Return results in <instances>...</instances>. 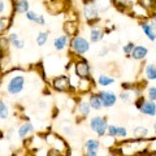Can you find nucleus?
Returning a JSON list of instances; mask_svg holds the SVG:
<instances>
[{"mask_svg": "<svg viewBox=\"0 0 156 156\" xmlns=\"http://www.w3.org/2000/svg\"><path fill=\"white\" fill-rule=\"evenodd\" d=\"M23 86H25V78L22 76H14L12 80L8 82L7 91L12 95H16L23 90Z\"/></svg>", "mask_w": 156, "mask_h": 156, "instance_id": "nucleus-1", "label": "nucleus"}, {"mask_svg": "<svg viewBox=\"0 0 156 156\" xmlns=\"http://www.w3.org/2000/svg\"><path fill=\"white\" fill-rule=\"evenodd\" d=\"M72 48L78 55H83L90 50V43L82 37H74L72 39Z\"/></svg>", "mask_w": 156, "mask_h": 156, "instance_id": "nucleus-2", "label": "nucleus"}, {"mask_svg": "<svg viewBox=\"0 0 156 156\" xmlns=\"http://www.w3.org/2000/svg\"><path fill=\"white\" fill-rule=\"evenodd\" d=\"M90 128L95 131V133L99 136H103L107 133V121L103 119V117H92L90 121Z\"/></svg>", "mask_w": 156, "mask_h": 156, "instance_id": "nucleus-3", "label": "nucleus"}, {"mask_svg": "<svg viewBox=\"0 0 156 156\" xmlns=\"http://www.w3.org/2000/svg\"><path fill=\"white\" fill-rule=\"evenodd\" d=\"M98 96H99V99L101 101V105L105 107V108H109V107L115 105L117 100L116 94L112 91H99L98 92Z\"/></svg>", "mask_w": 156, "mask_h": 156, "instance_id": "nucleus-4", "label": "nucleus"}, {"mask_svg": "<svg viewBox=\"0 0 156 156\" xmlns=\"http://www.w3.org/2000/svg\"><path fill=\"white\" fill-rule=\"evenodd\" d=\"M138 108L143 115L147 116L156 115V104L154 100H142V103H138Z\"/></svg>", "mask_w": 156, "mask_h": 156, "instance_id": "nucleus-5", "label": "nucleus"}, {"mask_svg": "<svg viewBox=\"0 0 156 156\" xmlns=\"http://www.w3.org/2000/svg\"><path fill=\"white\" fill-rule=\"evenodd\" d=\"M53 89L60 91V92H64L69 90V78L65 77V76H60V77H56L53 80Z\"/></svg>", "mask_w": 156, "mask_h": 156, "instance_id": "nucleus-6", "label": "nucleus"}, {"mask_svg": "<svg viewBox=\"0 0 156 156\" xmlns=\"http://www.w3.org/2000/svg\"><path fill=\"white\" fill-rule=\"evenodd\" d=\"M76 73L81 80H87V77L90 76V65L85 60L78 61L76 64Z\"/></svg>", "mask_w": 156, "mask_h": 156, "instance_id": "nucleus-7", "label": "nucleus"}, {"mask_svg": "<svg viewBox=\"0 0 156 156\" xmlns=\"http://www.w3.org/2000/svg\"><path fill=\"white\" fill-rule=\"evenodd\" d=\"M83 14L85 17L89 20V21H92V20L98 18V8L94 3H87L85 8H83Z\"/></svg>", "mask_w": 156, "mask_h": 156, "instance_id": "nucleus-8", "label": "nucleus"}, {"mask_svg": "<svg viewBox=\"0 0 156 156\" xmlns=\"http://www.w3.org/2000/svg\"><path fill=\"white\" fill-rule=\"evenodd\" d=\"M140 26H142L143 31L146 33V35L148 37L150 41H155L156 39V25L155 23H148V22H140Z\"/></svg>", "mask_w": 156, "mask_h": 156, "instance_id": "nucleus-9", "label": "nucleus"}, {"mask_svg": "<svg viewBox=\"0 0 156 156\" xmlns=\"http://www.w3.org/2000/svg\"><path fill=\"white\" fill-rule=\"evenodd\" d=\"M147 48H146L144 46H135L133 52H131V56H133V58H135V60H143V58L147 56Z\"/></svg>", "mask_w": 156, "mask_h": 156, "instance_id": "nucleus-10", "label": "nucleus"}, {"mask_svg": "<svg viewBox=\"0 0 156 156\" xmlns=\"http://www.w3.org/2000/svg\"><path fill=\"white\" fill-rule=\"evenodd\" d=\"M64 30L68 34V37H76V34L78 31V23L73 21H68L64 25Z\"/></svg>", "mask_w": 156, "mask_h": 156, "instance_id": "nucleus-11", "label": "nucleus"}, {"mask_svg": "<svg viewBox=\"0 0 156 156\" xmlns=\"http://www.w3.org/2000/svg\"><path fill=\"white\" fill-rule=\"evenodd\" d=\"M29 2L27 0H17L14 3V9H16L17 13H26L29 12Z\"/></svg>", "mask_w": 156, "mask_h": 156, "instance_id": "nucleus-12", "label": "nucleus"}, {"mask_svg": "<svg viewBox=\"0 0 156 156\" xmlns=\"http://www.w3.org/2000/svg\"><path fill=\"white\" fill-rule=\"evenodd\" d=\"M66 43H68V35H61V37H57L55 41H53V46H55L57 51H61L65 48Z\"/></svg>", "mask_w": 156, "mask_h": 156, "instance_id": "nucleus-13", "label": "nucleus"}, {"mask_svg": "<svg viewBox=\"0 0 156 156\" xmlns=\"http://www.w3.org/2000/svg\"><path fill=\"white\" fill-rule=\"evenodd\" d=\"M33 130H34V128H33V125L30 122L23 124L21 128H20V130H18V136H20V138H25L26 135L33 133Z\"/></svg>", "mask_w": 156, "mask_h": 156, "instance_id": "nucleus-14", "label": "nucleus"}, {"mask_svg": "<svg viewBox=\"0 0 156 156\" xmlns=\"http://www.w3.org/2000/svg\"><path fill=\"white\" fill-rule=\"evenodd\" d=\"M26 18L29 21L39 23V25H44V18H43V16H39V14L34 13V12H26Z\"/></svg>", "mask_w": 156, "mask_h": 156, "instance_id": "nucleus-15", "label": "nucleus"}, {"mask_svg": "<svg viewBox=\"0 0 156 156\" xmlns=\"http://www.w3.org/2000/svg\"><path fill=\"white\" fill-rule=\"evenodd\" d=\"M101 38H103V30L99 27H94L90 33V39L91 42H99L101 41Z\"/></svg>", "mask_w": 156, "mask_h": 156, "instance_id": "nucleus-16", "label": "nucleus"}, {"mask_svg": "<svg viewBox=\"0 0 156 156\" xmlns=\"http://www.w3.org/2000/svg\"><path fill=\"white\" fill-rule=\"evenodd\" d=\"M89 104H90V107L92 109H95V111H99V109H101V101H100V99H99V96L98 95H91L90 96V100H89Z\"/></svg>", "mask_w": 156, "mask_h": 156, "instance_id": "nucleus-17", "label": "nucleus"}, {"mask_svg": "<svg viewBox=\"0 0 156 156\" xmlns=\"http://www.w3.org/2000/svg\"><path fill=\"white\" fill-rule=\"evenodd\" d=\"M99 147H100V143H99V140H96V139H89L86 142V150L87 151H94V152H98Z\"/></svg>", "mask_w": 156, "mask_h": 156, "instance_id": "nucleus-18", "label": "nucleus"}, {"mask_svg": "<svg viewBox=\"0 0 156 156\" xmlns=\"http://www.w3.org/2000/svg\"><path fill=\"white\" fill-rule=\"evenodd\" d=\"M148 129L147 128H143V126H136L134 129V135L136 138H144V136L148 135Z\"/></svg>", "mask_w": 156, "mask_h": 156, "instance_id": "nucleus-19", "label": "nucleus"}, {"mask_svg": "<svg viewBox=\"0 0 156 156\" xmlns=\"http://www.w3.org/2000/svg\"><path fill=\"white\" fill-rule=\"evenodd\" d=\"M98 82H99L100 86H109V85L113 83L115 80L113 78H111V77H108V76L101 74V76H99V78H98Z\"/></svg>", "mask_w": 156, "mask_h": 156, "instance_id": "nucleus-20", "label": "nucleus"}, {"mask_svg": "<svg viewBox=\"0 0 156 156\" xmlns=\"http://www.w3.org/2000/svg\"><path fill=\"white\" fill-rule=\"evenodd\" d=\"M146 77L151 81H156V66L155 65H148L146 68Z\"/></svg>", "mask_w": 156, "mask_h": 156, "instance_id": "nucleus-21", "label": "nucleus"}, {"mask_svg": "<svg viewBox=\"0 0 156 156\" xmlns=\"http://www.w3.org/2000/svg\"><path fill=\"white\" fill-rule=\"evenodd\" d=\"M90 108L91 107L87 101H82V103H80V105H78V111H80V113L83 115V116H87L90 113Z\"/></svg>", "mask_w": 156, "mask_h": 156, "instance_id": "nucleus-22", "label": "nucleus"}, {"mask_svg": "<svg viewBox=\"0 0 156 156\" xmlns=\"http://www.w3.org/2000/svg\"><path fill=\"white\" fill-rule=\"evenodd\" d=\"M47 41H48V33H44V31L39 33V35L37 37V44L38 46H44L47 43Z\"/></svg>", "mask_w": 156, "mask_h": 156, "instance_id": "nucleus-23", "label": "nucleus"}, {"mask_svg": "<svg viewBox=\"0 0 156 156\" xmlns=\"http://www.w3.org/2000/svg\"><path fill=\"white\" fill-rule=\"evenodd\" d=\"M8 115H9L8 107L5 105V103H4V101L0 100V119H2V120H7Z\"/></svg>", "mask_w": 156, "mask_h": 156, "instance_id": "nucleus-24", "label": "nucleus"}, {"mask_svg": "<svg viewBox=\"0 0 156 156\" xmlns=\"http://www.w3.org/2000/svg\"><path fill=\"white\" fill-rule=\"evenodd\" d=\"M9 23H11V18L9 17H0V33H3L5 29H8Z\"/></svg>", "mask_w": 156, "mask_h": 156, "instance_id": "nucleus-25", "label": "nucleus"}, {"mask_svg": "<svg viewBox=\"0 0 156 156\" xmlns=\"http://www.w3.org/2000/svg\"><path fill=\"white\" fill-rule=\"evenodd\" d=\"M134 43L133 42H129L128 44H125L124 47H122V51H124V53H126V55H130L131 52H133V50H134Z\"/></svg>", "mask_w": 156, "mask_h": 156, "instance_id": "nucleus-26", "label": "nucleus"}, {"mask_svg": "<svg viewBox=\"0 0 156 156\" xmlns=\"http://www.w3.org/2000/svg\"><path fill=\"white\" fill-rule=\"evenodd\" d=\"M128 135V131H126L125 128H122V126H117L116 129V136H121V138H124V136Z\"/></svg>", "mask_w": 156, "mask_h": 156, "instance_id": "nucleus-27", "label": "nucleus"}, {"mask_svg": "<svg viewBox=\"0 0 156 156\" xmlns=\"http://www.w3.org/2000/svg\"><path fill=\"white\" fill-rule=\"evenodd\" d=\"M120 98L122 99L124 101H129L131 100V94H130V91H124V92H121L120 94Z\"/></svg>", "mask_w": 156, "mask_h": 156, "instance_id": "nucleus-28", "label": "nucleus"}, {"mask_svg": "<svg viewBox=\"0 0 156 156\" xmlns=\"http://www.w3.org/2000/svg\"><path fill=\"white\" fill-rule=\"evenodd\" d=\"M148 98L150 100H156V87H150L148 89Z\"/></svg>", "mask_w": 156, "mask_h": 156, "instance_id": "nucleus-29", "label": "nucleus"}, {"mask_svg": "<svg viewBox=\"0 0 156 156\" xmlns=\"http://www.w3.org/2000/svg\"><path fill=\"white\" fill-rule=\"evenodd\" d=\"M8 44H9L8 38H0V48H2V50H7Z\"/></svg>", "mask_w": 156, "mask_h": 156, "instance_id": "nucleus-30", "label": "nucleus"}, {"mask_svg": "<svg viewBox=\"0 0 156 156\" xmlns=\"http://www.w3.org/2000/svg\"><path fill=\"white\" fill-rule=\"evenodd\" d=\"M12 44H13V47L21 50V48H23V41H21V39H16L14 42H12Z\"/></svg>", "mask_w": 156, "mask_h": 156, "instance_id": "nucleus-31", "label": "nucleus"}, {"mask_svg": "<svg viewBox=\"0 0 156 156\" xmlns=\"http://www.w3.org/2000/svg\"><path fill=\"white\" fill-rule=\"evenodd\" d=\"M4 9H5V4H4L2 0H0V13H3V12H4Z\"/></svg>", "mask_w": 156, "mask_h": 156, "instance_id": "nucleus-32", "label": "nucleus"}, {"mask_svg": "<svg viewBox=\"0 0 156 156\" xmlns=\"http://www.w3.org/2000/svg\"><path fill=\"white\" fill-rule=\"evenodd\" d=\"M48 156H60V155H58L57 151L53 150V151H50V154H48Z\"/></svg>", "mask_w": 156, "mask_h": 156, "instance_id": "nucleus-33", "label": "nucleus"}, {"mask_svg": "<svg viewBox=\"0 0 156 156\" xmlns=\"http://www.w3.org/2000/svg\"><path fill=\"white\" fill-rule=\"evenodd\" d=\"M87 156H98V152H94V151H87Z\"/></svg>", "mask_w": 156, "mask_h": 156, "instance_id": "nucleus-34", "label": "nucleus"}, {"mask_svg": "<svg viewBox=\"0 0 156 156\" xmlns=\"http://www.w3.org/2000/svg\"><path fill=\"white\" fill-rule=\"evenodd\" d=\"M154 129H155V133H156V121H155V124H154Z\"/></svg>", "mask_w": 156, "mask_h": 156, "instance_id": "nucleus-35", "label": "nucleus"}, {"mask_svg": "<svg viewBox=\"0 0 156 156\" xmlns=\"http://www.w3.org/2000/svg\"><path fill=\"white\" fill-rule=\"evenodd\" d=\"M107 156H115L113 154H108V155H107Z\"/></svg>", "mask_w": 156, "mask_h": 156, "instance_id": "nucleus-36", "label": "nucleus"}, {"mask_svg": "<svg viewBox=\"0 0 156 156\" xmlns=\"http://www.w3.org/2000/svg\"><path fill=\"white\" fill-rule=\"evenodd\" d=\"M154 23H155V25H156V17H155V22H154Z\"/></svg>", "mask_w": 156, "mask_h": 156, "instance_id": "nucleus-37", "label": "nucleus"}, {"mask_svg": "<svg viewBox=\"0 0 156 156\" xmlns=\"http://www.w3.org/2000/svg\"><path fill=\"white\" fill-rule=\"evenodd\" d=\"M0 77H2V70H0Z\"/></svg>", "mask_w": 156, "mask_h": 156, "instance_id": "nucleus-38", "label": "nucleus"}]
</instances>
